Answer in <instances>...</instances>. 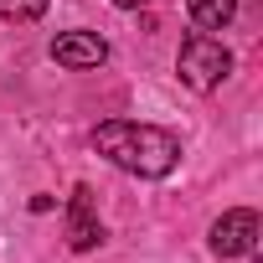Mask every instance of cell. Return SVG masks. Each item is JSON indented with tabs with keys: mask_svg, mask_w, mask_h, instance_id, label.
<instances>
[{
	"mask_svg": "<svg viewBox=\"0 0 263 263\" xmlns=\"http://www.w3.org/2000/svg\"><path fill=\"white\" fill-rule=\"evenodd\" d=\"M93 150L124 171V176H140V181H165L181 165V140L160 124H140V119H103L93 129Z\"/></svg>",
	"mask_w": 263,
	"mask_h": 263,
	"instance_id": "obj_1",
	"label": "cell"
},
{
	"mask_svg": "<svg viewBox=\"0 0 263 263\" xmlns=\"http://www.w3.org/2000/svg\"><path fill=\"white\" fill-rule=\"evenodd\" d=\"M176 72H181L186 88L212 93V88H222V83L232 78V52H227L212 31H191V36L181 42V52H176Z\"/></svg>",
	"mask_w": 263,
	"mask_h": 263,
	"instance_id": "obj_2",
	"label": "cell"
},
{
	"mask_svg": "<svg viewBox=\"0 0 263 263\" xmlns=\"http://www.w3.org/2000/svg\"><path fill=\"white\" fill-rule=\"evenodd\" d=\"M258 237H263V222H258L253 206L222 212V217L212 222V232H206V242H212L217 258H248V253H258Z\"/></svg>",
	"mask_w": 263,
	"mask_h": 263,
	"instance_id": "obj_3",
	"label": "cell"
},
{
	"mask_svg": "<svg viewBox=\"0 0 263 263\" xmlns=\"http://www.w3.org/2000/svg\"><path fill=\"white\" fill-rule=\"evenodd\" d=\"M103 242V222H98V206H93V186H72L67 196V248L72 253H93Z\"/></svg>",
	"mask_w": 263,
	"mask_h": 263,
	"instance_id": "obj_4",
	"label": "cell"
},
{
	"mask_svg": "<svg viewBox=\"0 0 263 263\" xmlns=\"http://www.w3.org/2000/svg\"><path fill=\"white\" fill-rule=\"evenodd\" d=\"M52 62L67 67V72H88V67H103L108 62V42L98 31H62L52 42Z\"/></svg>",
	"mask_w": 263,
	"mask_h": 263,
	"instance_id": "obj_5",
	"label": "cell"
},
{
	"mask_svg": "<svg viewBox=\"0 0 263 263\" xmlns=\"http://www.w3.org/2000/svg\"><path fill=\"white\" fill-rule=\"evenodd\" d=\"M186 16L196 21V31H227L237 16V0H186Z\"/></svg>",
	"mask_w": 263,
	"mask_h": 263,
	"instance_id": "obj_6",
	"label": "cell"
},
{
	"mask_svg": "<svg viewBox=\"0 0 263 263\" xmlns=\"http://www.w3.org/2000/svg\"><path fill=\"white\" fill-rule=\"evenodd\" d=\"M0 16H6V21H42L47 0H0Z\"/></svg>",
	"mask_w": 263,
	"mask_h": 263,
	"instance_id": "obj_7",
	"label": "cell"
},
{
	"mask_svg": "<svg viewBox=\"0 0 263 263\" xmlns=\"http://www.w3.org/2000/svg\"><path fill=\"white\" fill-rule=\"evenodd\" d=\"M114 6H119V11H140L145 0H114Z\"/></svg>",
	"mask_w": 263,
	"mask_h": 263,
	"instance_id": "obj_8",
	"label": "cell"
}]
</instances>
